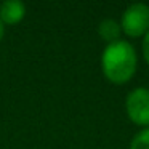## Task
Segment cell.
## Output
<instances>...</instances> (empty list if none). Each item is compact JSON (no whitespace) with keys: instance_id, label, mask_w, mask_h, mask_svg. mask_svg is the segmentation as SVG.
Returning <instances> with one entry per match:
<instances>
[{"instance_id":"6da1fadb","label":"cell","mask_w":149,"mask_h":149,"mask_svg":"<svg viewBox=\"0 0 149 149\" xmlns=\"http://www.w3.org/2000/svg\"><path fill=\"white\" fill-rule=\"evenodd\" d=\"M101 66L107 80L114 84H125L132 79L136 69L135 48L125 40L109 43L103 53Z\"/></svg>"},{"instance_id":"7a4b0ae2","label":"cell","mask_w":149,"mask_h":149,"mask_svg":"<svg viewBox=\"0 0 149 149\" xmlns=\"http://www.w3.org/2000/svg\"><path fill=\"white\" fill-rule=\"evenodd\" d=\"M123 32L130 37H139L149 31V7L146 3H133L122 16Z\"/></svg>"},{"instance_id":"3957f363","label":"cell","mask_w":149,"mask_h":149,"mask_svg":"<svg viewBox=\"0 0 149 149\" xmlns=\"http://www.w3.org/2000/svg\"><path fill=\"white\" fill-rule=\"evenodd\" d=\"M127 114L138 125L149 127V90L135 88L127 96Z\"/></svg>"},{"instance_id":"277c9868","label":"cell","mask_w":149,"mask_h":149,"mask_svg":"<svg viewBox=\"0 0 149 149\" xmlns=\"http://www.w3.org/2000/svg\"><path fill=\"white\" fill-rule=\"evenodd\" d=\"M26 15V7L19 0H7L0 5V21L3 24H16Z\"/></svg>"},{"instance_id":"5b68a950","label":"cell","mask_w":149,"mask_h":149,"mask_svg":"<svg viewBox=\"0 0 149 149\" xmlns=\"http://www.w3.org/2000/svg\"><path fill=\"white\" fill-rule=\"evenodd\" d=\"M120 29H122V27L119 26L117 21L104 19V21H101L100 27H98V32H100L101 39H104V40H107L109 43H112V42H117V40H119Z\"/></svg>"},{"instance_id":"8992f818","label":"cell","mask_w":149,"mask_h":149,"mask_svg":"<svg viewBox=\"0 0 149 149\" xmlns=\"http://www.w3.org/2000/svg\"><path fill=\"white\" fill-rule=\"evenodd\" d=\"M130 149H149V127L136 133L130 143Z\"/></svg>"},{"instance_id":"52a82bcc","label":"cell","mask_w":149,"mask_h":149,"mask_svg":"<svg viewBox=\"0 0 149 149\" xmlns=\"http://www.w3.org/2000/svg\"><path fill=\"white\" fill-rule=\"evenodd\" d=\"M143 55L149 64V31L144 34V40H143Z\"/></svg>"},{"instance_id":"ba28073f","label":"cell","mask_w":149,"mask_h":149,"mask_svg":"<svg viewBox=\"0 0 149 149\" xmlns=\"http://www.w3.org/2000/svg\"><path fill=\"white\" fill-rule=\"evenodd\" d=\"M3 32H5V29H3V23L0 21V40H2V37H3Z\"/></svg>"}]
</instances>
